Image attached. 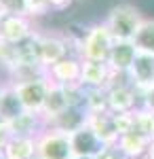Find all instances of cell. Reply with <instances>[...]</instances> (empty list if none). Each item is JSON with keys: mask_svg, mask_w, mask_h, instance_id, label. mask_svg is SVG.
Here are the masks:
<instances>
[{"mask_svg": "<svg viewBox=\"0 0 154 159\" xmlns=\"http://www.w3.org/2000/svg\"><path fill=\"white\" fill-rule=\"evenodd\" d=\"M25 112L24 104H21V100L17 96V91H15V87L13 83L6 79V81H2V93H0V117L4 119L6 123H13L17 117H21Z\"/></svg>", "mask_w": 154, "mask_h": 159, "instance_id": "5bb4252c", "label": "cell"}, {"mask_svg": "<svg viewBox=\"0 0 154 159\" xmlns=\"http://www.w3.org/2000/svg\"><path fill=\"white\" fill-rule=\"evenodd\" d=\"M95 159H125V155L120 153L118 144H106V147L101 148V153Z\"/></svg>", "mask_w": 154, "mask_h": 159, "instance_id": "4316f807", "label": "cell"}, {"mask_svg": "<svg viewBox=\"0 0 154 159\" xmlns=\"http://www.w3.org/2000/svg\"><path fill=\"white\" fill-rule=\"evenodd\" d=\"M70 144H72L74 157H83V159H95L101 153V148L106 147L89 125H84L80 129L72 132L70 134Z\"/></svg>", "mask_w": 154, "mask_h": 159, "instance_id": "ba28073f", "label": "cell"}, {"mask_svg": "<svg viewBox=\"0 0 154 159\" xmlns=\"http://www.w3.org/2000/svg\"><path fill=\"white\" fill-rule=\"evenodd\" d=\"M70 108V98H68V87L63 85H55L51 83V89H49V96H47V102L42 106V119L47 121V125L55 123L59 119L66 110Z\"/></svg>", "mask_w": 154, "mask_h": 159, "instance_id": "7c38bea8", "label": "cell"}, {"mask_svg": "<svg viewBox=\"0 0 154 159\" xmlns=\"http://www.w3.org/2000/svg\"><path fill=\"white\" fill-rule=\"evenodd\" d=\"M143 19L146 17L139 11V7L131 2H118L106 13L104 24L110 28L114 40H135V34Z\"/></svg>", "mask_w": 154, "mask_h": 159, "instance_id": "6da1fadb", "label": "cell"}, {"mask_svg": "<svg viewBox=\"0 0 154 159\" xmlns=\"http://www.w3.org/2000/svg\"><path fill=\"white\" fill-rule=\"evenodd\" d=\"M133 115H135L133 132L154 140V112H150L146 108H137V110H133Z\"/></svg>", "mask_w": 154, "mask_h": 159, "instance_id": "7402d4cb", "label": "cell"}, {"mask_svg": "<svg viewBox=\"0 0 154 159\" xmlns=\"http://www.w3.org/2000/svg\"><path fill=\"white\" fill-rule=\"evenodd\" d=\"M4 123H6V121H4V119H2V117H0V125H4Z\"/></svg>", "mask_w": 154, "mask_h": 159, "instance_id": "f546056e", "label": "cell"}, {"mask_svg": "<svg viewBox=\"0 0 154 159\" xmlns=\"http://www.w3.org/2000/svg\"><path fill=\"white\" fill-rule=\"evenodd\" d=\"M13 129V136H25V138H36L45 127L47 121L42 119V115L38 112H28L25 110L21 117H17L13 123H9Z\"/></svg>", "mask_w": 154, "mask_h": 159, "instance_id": "2e32d148", "label": "cell"}, {"mask_svg": "<svg viewBox=\"0 0 154 159\" xmlns=\"http://www.w3.org/2000/svg\"><path fill=\"white\" fill-rule=\"evenodd\" d=\"M13 83V81H11ZM17 96L21 100L24 108L28 112H42V106L47 102L49 89H51V81L49 76H38V79H30V81H19V83H13Z\"/></svg>", "mask_w": 154, "mask_h": 159, "instance_id": "5b68a950", "label": "cell"}, {"mask_svg": "<svg viewBox=\"0 0 154 159\" xmlns=\"http://www.w3.org/2000/svg\"><path fill=\"white\" fill-rule=\"evenodd\" d=\"M21 64V57H19V49L17 45H11L6 40L0 38V68L11 76Z\"/></svg>", "mask_w": 154, "mask_h": 159, "instance_id": "ffe728a7", "label": "cell"}, {"mask_svg": "<svg viewBox=\"0 0 154 159\" xmlns=\"http://www.w3.org/2000/svg\"><path fill=\"white\" fill-rule=\"evenodd\" d=\"M116 144H118L120 153L125 155V159H137V157L148 155V151L152 147V140L142 134H137V132H129V134L120 136Z\"/></svg>", "mask_w": 154, "mask_h": 159, "instance_id": "9a60e30c", "label": "cell"}, {"mask_svg": "<svg viewBox=\"0 0 154 159\" xmlns=\"http://www.w3.org/2000/svg\"><path fill=\"white\" fill-rule=\"evenodd\" d=\"M72 159H83V157H72Z\"/></svg>", "mask_w": 154, "mask_h": 159, "instance_id": "1f68e13d", "label": "cell"}, {"mask_svg": "<svg viewBox=\"0 0 154 159\" xmlns=\"http://www.w3.org/2000/svg\"><path fill=\"white\" fill-rule=\"evenodd\" d=\"M87 119H89V110L84 108V106H70L57 121L51 123V125L61 129V132H66V134H72V132L84 127L87 125Z\"/></svg>", "mask_w": 154, "mask_h": 159, "instance_id": "e0dca14e", "label": "cell"}, {"mask_svg": "<svg viewBox=\"0 0 154 159\" xmlns=\"http://www.w3.org/2000/svg\"><path fill=\"white\" fill-rule=\"evenodd\" d=\"M34 21L25 15H0V38L11 45L24 43L34 34Z\"/></svg>", "mask_w": 154, "mask_h": 159, "instance_id": "8992f818", "label": "cell"}, {"mask_svg": "<svg viewBox=\"0 0 154 159\" xmlns=\"http://www.w3.org/2000/svg\"><path fill=\"white\" fill-rule=\"evenodd\" d=\"M139 49L135 47L133 40H116L114 47L110 51V57H108V66L114 74H129L131 66L135 64Z\"/></svg>", "mask_w": 154, "mask_h": 159, "instance_id": "9c48e42d", "label": "cell"}, {"mask_svg": "<svg viewBox=\"0 0 154 159\" xmlns=\"http://www.w3.org/2000/svg\"><path fill=\"white\" fill-rule=\"evenodd\" d=\"M0 93H2V83H0Z\"/></svg>", "mask_w": 154, "mask_h": 159, "instance_id": "4dcf8cb0", "label": "cell"}, {"mask_svg": "<svg viewBox=\"0 0 154 159\" xmlns=\"http://www.w3.org/2000/svg\"><path fill=\"white\" fill-rule=\"evenodd\" d=\"M139 108H146L150 112H154V87L146 89V91H139Z\"/></svg>", "mask_w": 154, "mask_h": 159, "instance_id": "484cf974", "label": "cell"}, {"mask_svg": "<svg viewBox=\"0 0 154 159\" xmlns=\"http://www.w3.org/2000/svg\"><path fill=\"white\" fill-rule=\"evenodd\" d=\"M80 66H83V60L76 57V55H68L59 60L57 64H53L51 68H47V76L51 83L55 85H78L80 83Z\"/></svg>", "mask_w": 154, "mask_h": 159, "instance_id": "52a82bcc", "label": "cell"}, {"mask_svg": "<svg viewBox=\"0 0 154 159\" xmlns=\"http://www.w3.org/2000/svg\"><path fill=\"white\" fill-rule=\"evenodd\" d=\"M114 121H116V129L118 134H129L133 132V123H135V115L133 112H114Z\"/></svg>", "mask_w": 154, "mask_h": 159, "instance_id": "d4e9b609", "label": "cell"}, {"mask_svg": "<svg viewBox=\"0 0 154 159\" xmlns=\"http://www.w3.org/2000/svg\"><path fill=\"white\" fill-rule=\"evenodd\" d=\"M129 81H131V85L135 89H139V91H146V89L154 87V55L152 53H146V51L137 53L135 64L129 70Z\"/></svg>", "mask_w": 154, "mask_h": 159, "instance_id": "30bf717a", "label": "cell"}, {"mask_svg": "<svg viewBox=\"0 0 154 159\" xmlns=\"http://www.w3.org/2000/svg\"><path fill=\"white\" fill-rule=\"evenodd\" d=\"M133 43L139 51H146V53L154 55V17H146L142 21Z\"/></svg>", "mask_w": 154, "mask_h": 159, "instance_id": "44dd1931", "label": "cell"}, {"mask_svg": "<svg viewBox=\"0 0 154 159\" xmlns=\"http://www.w3.org/2000/svg\"><path fill=\"white\" fill-rule=\"evenodd\" d=\"M143 159H154V155H143Z\"/></svg>", "mask_w": 154, "mask_h": 159, "instance_id": "f1b7e54d", "label": "cell"}, {"mask_svg": "<svg viewBox=\"0 0 154 159\" xmlns=\"http://www.w3.org/2000/svg\"><path fill=\"white\" fill-rule=\"evenodd\" d=\"M51 13L47 0H25V15L30 19H38V17H45Z\"/></svg>", "mask_w": 154, "mask_h": 159, "instance_id": "603a6c76", "label": "cell"}, {"mask_svg": "<svg viewBox=\"0 0 154 159\" xmlns=\"http://www.w3.org/2000/svg\"><path fill=\"white\" fill-rule=\"evenodd\" d=\"M4 153H6V159H36V138L13 136Z\"/></svg>", "mask_w": 154, "mask_h": 159, "instance_id": "ac0fdd59", "label": "cell"}, {"mask_svg": "<svg viewBox=\"0 0 154 159\" xmlns=\"http://www.w3.org/2000/svg\"><path fill=\"white\" fill-rule=\"evenodd\" d=\"M36 55L45 68H51L59 60L68 57L70 47H68V40L63 36V32H40V30H36Z\"/></svg>", "mask_w": 154, "mask_h": 159, "instance_id": "277c9868", "label": "cell"}, {"mask_svg": "<svg viewBox=\"0 0 154 159\" xmlns=\"http://www.w3.org/2000/svg\"><path fill=\"white\" fill-rule=\"evenodd\" d=\"M112 70L108 66V61H91L83 60L80 66V85L83 87H106L112 79Z\"/></svg>", "mask_w": 154, "mask_h": 159, "instance_id": "4fadbf2b", "label": "cell"}, {"mask_svg": "<svg viewBox=\"0 0 154 159\" xmlns=\"http://www.w3.org/2000/svg\"><path fill=\"white\" fill-rule=\"evenodd\" d=\"M137 159H143V157H137Z\"/></svg>", "mask_w": 154, "mask_h": 159, "instance_id": "d6a6232c", "label": "cell"}, {"mask_svg": "<svg viewBox=\"0 0 154 159\" xmlns=\"http://www.w3.org/2000/svg\"><path fill=\"white\" fill-rule=\"evenodd\" d=\"M114 36L104 21L89 25V32L83 40L80 47V60H91V61H108L110 51L114 47Z\"/></svg>", "mask_w": 154, "mask_h": 159, "instance_id": "3957f363", "label": "cell"}, {"mask_svg": "<svg viewBox=\"0 0 154 159\" xmlns=\"http://www.w3.org/2000/svg\"><path fill=\"white\" fill-rule=\"evenodd\" d=\"M87 125L93 129L97 138L104 144H116L118 142V129H116V121H114V112L112 110H104V112H89Z\"/></svg>", "mask_w": 154, "mask_h": 159, "instance_id": "8fae6325", "label": "cell"}, {"mask_svg": "<svg viewBox=\"0 0 154 159\" xmlns=\"http://www.w3.org/2000/svg\"><path fill=\"white\" fill-rule=\"evenodd\" d=\"M47 2L51 7V11H66L74 4V0H47Z\"/></svg>", "mask_w": 154, "mask_h": 159, "instance_id": "83f0119b", "label": "cell"}, {"mask_svg": "<svg viewBox=\"0 0 154 159\" xmlns=\"http://www.w3.org/2000/svg\"><path fill=\"white\" fill-rule=\"evenodd\" d=\"M0 15H25V0H0Z\"/></svg>", "mask_w": 154, "mask_h": 159, "instance_id": "cb8c5ba5", "label": "cell"}, {"mask_svg": "<svg viewBox=\"0 0 154 159\" xmlns=\"http://www.w3.org/2000/svg\"><path fill=\"white\" fill-rule=\"evenodd\" d=\"M70 134L53 125H47L36 136V159H72Z\"/></svg>", "mask_w": 154, "mask_h": 159, "instance_id": "7a4b0ae2", "label": "cell"}, {"mask_svg": "<svg viewBox=\"0 0 154 159\" xmlns=\"http://www.w3.org/2000/svg\"><path fill=\"white\" fill-rule=\"evenodd\" d=\"M84 108L89 112L108 110V89L106 87H84Z\"/></svg>", "mask_w": 154, "mask_h": 159, "instance_id": "d6986e66", "label": "cell"}]
</instances>
